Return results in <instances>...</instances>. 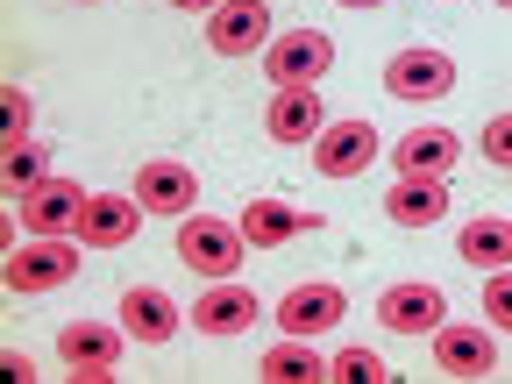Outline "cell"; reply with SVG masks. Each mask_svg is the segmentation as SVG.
Returning <instances> with one entry per match:
<instances>
[{
    "label": "cell",
    "mask_w": 512,
    "mask_h": 384,
    "mask_svg": "<svg viewBox=\"0 0 512 384\" xmlns=\"http://www.w3.org/2000/svg\"><path fill=\"white\" fill-rule=\"evenodd\" d=\"M242 228L214 221V214H178V264L192 278H235L242 271Z\"/></svg>",
    "instance_id": "cell-1"
},
{
    "label": "cell",
    "mask_w": 512,
    "mask_h": 384,
    "mask_svg": "<svg viewBox=\"0 0 512 384\" xmlns=\"http://www.w3.org/2000/svg\"><path fill=\"white\" fill-rule=\"evenodd\" d=\"M264 72H271V86H320L335 72V43L320 29H285L264 43Z\"/></svg>",
    "instance_id": "cell-2"
},
{
    "label": "cell",
    "mask_w": 512,
    "mask_h": 384,
    "mask_svg": "<svg viewBox=\"0 0 512 384\" xmlns=\"http://www.w3.org/2000/svg\"><path fill=\"white\" fill-rule=\"evenodd\" d=\"M0 278H8V292H50V285H72L79 278V249L64 235H36L22 242L8 264H0Z\"/></svg>",
    "instance_id": "cell-3"
},
{
    "label": "cell",
    "mask_w": 512,
    "mask_h": 384,
    "mask_svg": "<svg viewBox=\"0 0 512 384\" xmlns=\"http://www.w3.org/2000/svg\"><path fill=\"white\" fill-rule=\"evenodd\" d=\"M86 200H93V192H86L79 178L50 171L36 192H22V228H29V235H79V221H86Z\"/></svg>",
    "instance_id": "cell-4"
},
{
    "label": "cell",
    "mask_w": 512,
    "mask_h": 384,
    "mask_svg": "<svg viewBox=\"0 0 512 384\" xmlns=\"http://www.w3.org/2000/svg\"><path fill=\"white\" fill-rule=\"evenodd\" d=\"M342 313H349V292L328 285V278H313V285H292V292L278 299V328L313 342V335H335V328H342Z\"/></svg>",
    "instance_id": "cell-5"
},
{
    "label": "cell",
    "mask_w": 512,
    "mask_h": 384,
    "mask_svg": "<svg viewBox=\"0 0 512 384\" xmlns=\"http://www.w3.org/2000/svg\"><path fill=\"white\" fill-rule=\"evenodd\" d=\"M377 320H384L392 335H434L441 320H448V292H441V285H427V278L384 285V299H377Z\"/></svg>",
    "instance_id": "cell-6"
},
{
    "label": "cell",
    "mask_w": 512,
    "mask_h": 384,
    "mask_svg": "<svg viewBox=\"0 0 512 384\" xmlns=\"http://www.w3.org/2000/svg\"><path fill=\"white\" fill-rule=\"evenodd\" d=\"M370 157H377V128L370 121H328L313 136V171L320 178H356V171H370Z\"/></svg>",
    "instance_id": "cell-7"
},
{
    "label": "cell",
    "mask_w": 512,
    "mask_h": 384,
    "mask_svg": "<svg viewBox=\"0 0 512 384\" xmlns=\"http://www.w3.org/2000/svg\"><path fill=\"white\" fill-rule=\"evenodd\" d=\"M384 93H399V100L456 93V57H448V50H399L392 64H384Z\"/></svg>",
    "instance_id": "cell-8"
},
{
    "label": "cell",
    "mask_w": 512,
    "mask_h": 384,
    "mask_svg": "<svg viewBox=\"0 0 512 384\" xmlns=\"http://www.w3.org/2000/svg\"><path fill=\"white\" fill-rule=\"evenodd\" d=\"M434 363H441V377H491L498 370V342H491V328L441 320L434 328Z\"/></svg>",
    "instance_id": "cell-9"
},
{
    "label": "cell",
    "mask_w": 512,
    "mask_h": 384,
    "mask_svg": "<svg viewBox=\"0 0 512 384\" xmlns=\"http://www.w3.org/2000/svg\"><path fill=\"white\" fill-rule=\"evenodd\" d=\"M128 335V328H121ZM121 335L107 328V320H72V328L57 335V363L72 370V377H114L121 363Z\"/></svg>",
    "instance_id": "cell-10"
},
{
    "label": "cell",
    "mask_w": 512,
    "mask_h": 384,
    "mask_svg": "<svg viewBox=\"0 0 512 384\" xmlns=\"http://www.w3.org/2000/svg\"><path fill=\"white\" fill-rule=\"evenodd\" d=\"M143 200L136 192H93L86 200V221H79V242L86 249H121V242H136V228H143Z\"/></svg>",
    "instance_id": "cell-11"
},
{
    "label": "cell",
    "mask_w": 512,
    "mask_h": 384,
    "mask_svg": "<svg viewBox=\"0 0 512 384\" xmlns=\"http://www.w3.org/2000/svg\"><path fill=\"white\" fill-rule=\"evenodd\" d=\"M207 43H214L221 57L264 50V43H271V8H264V0H221V8L207 15Z\"/></svg>",
    "instance_id": "cell-12"
},
{
    "label": "cell",
    "mask_w": 512,
    "mask_h": 384,
    "mask_svg": "<svg viewBox=\"0 0 512 384\" xmlns=\"http://www.w3.org/2000/svg\"><path fill=\"white\" fill-rule=\"evenodd\" d=\"M136 200L150 214H192V207H200V171H185L178 157H150L136 171Z\"/></svg>",
    "instance_id": "cell-13"
},
{
    "label": "cell",
    "mask_w": 512,
    "mask_h": 384,
    "mask_svg": "<svg viewBox=\"0 0 512 384\" xmlns=\"http://www.w3.org/2000/svg\"><path fill=\"white\" fill-rule=\"evenodd\" d=\"M384 214H392L399 228H441V221H448V178L406 171L392 192H384Z\"/></svg>",
    "instance_id": "cell-14"
},
{
    "label": "cell",
    "mask_w": 512,
    "mask_h": 384,
    "mask_svg": "<svg viewBox=\"0 0 512 384\" xmlns=\"http://www.w3.org/2000/svg\"><path fill=\"white\" fill-rule=\"evenodd\" d=\"M249 320H256V292H249V285H235V278H214V285L200 292V306H192V328L214 335V342L242 335Z\"/></svg>",
    "instance_id": "cell-15"
},
{
    "label": "cell",
    "mask_w": 512,
    "mask_h": 384,
    "mask_svg": "<svg viewBox=\"0 0 512 384\" xmlns=\"http://www.w3.org/2000/svg\"><path fill=\"white\" fill-rule=\"evenodd\" d=\"M320 128H328L320 93H313V86H278V100H271V114H264V136L292 150V143H313Z\"/></svg>",
    "instance_id": "cell-16"
},
{
    "label": "cell",
    "mask_w": 512,
    "mask_h": 384,
    "mask_svg": "<svg viewBox=\"0 0 512 384\" xmlns=\"http://www.w3.org/2000/svg\"><path fill=\"white\" fill-rule=\"evenodd\" d=\"M235 228H242V242H249V249H285L292 235L320 228V214H306V207H285V200H249V207L235 214Z\"/></svg>",
    "instance_id": "cell-17"
},
{
    "label": "cell",
    "mask_w": 512,
    "mask_h": 384,
    "mask_svg": "<svg viewBox=\"0 0 512 384\" xmlns=\"http://www.w3.org/2000/svg\"><path fill=\"white\" fill-rule=\"evenodd\" d=\"M121 328H128V342H178V306L157 292V285H128L121 292Z\"/></svg>",
    "instance_id": "cell-18"
},
{
    "label": "cell",
    "mask_w": 512,
    "mask_h": 384,
    "mask_svg": "<svg viewBox=\"0 0 512 384\" xmlns=\"http://www.w3.org/2000/svg\"><path fill=\"white\" fill-rule=\"evenodd\" d=\"M456 164H463V143H456V128H413V136H399V178H406V171L448 178Z\"/></svg>",
    "instance_id": "cell-19"
},
{
    "label": "cell",
    "mask_w": 512,
    "mask_h": 384,
    "mask_svg": "<svg viewBox=\"0 0 512 384\" xmlns=\"http://www.w3.org/2000/svg\"><path fill=\"white\" fill-rule=\"evenodd\" d=\"M456 256H463V264H477V271H505V264H512V221H498V214L470 221V228L456 235Z\"/></svg>",
    "instance_id": "cell-20"
},
{
    "label": "cell",
    "mask_w": 512,
    "mask_h": 384,
    "mask_svg": "<svg viewBox=\"0 0 512 384\" xmlns=\"http://www.w3.org/2000/svg\"><path fill=\"white\" fill-rule=\"evenodd\" d=\"M264 377L271 384H313V377H328V363L306 349V335H285L278 349H264Z\"/></svg>",
    "instance_id": "cell-21"
},
{
    "label": "cell",
    "mask_w": 512,
    "mask_h": 384,
    "mask_svg": "<svg viewBox=\"0 0 512 384\" xmlns=\"http://www.w3.org/2000/svg\"><path fill=\"white\" fill-rule=\"evenodd\" d=\"M43 178H50V150L43 143H15L8 164H0V185H8V192H36Z\"/></svg>",
    "instance_id": "cell-22"
},
{
    "label": "cell",
    "mask_w": 512,
    "mask_h": 384,
    "mask_svg": "<svg viewBox=\"0 0 512 384\" xmlns=\"http://www.w3.org/2000/svg\"><path fill=\"white\" fill-rule=\"evenodd\" d=\"M328 377H349V384H384L392 370H384V356H370V349H342V356L328 363Z\"/></svg>",
    "instance_id": "cell-23"
},
{
    "label": "cell",
    "mask_w": 512,
    "mask_h": 384,
    "mask_svg": "<svg viewBox=\"0 0 512 384\" xmlns=\"http://www.w3.org/2000/svg\"><path fill=\"white\" fill-rule=\"evenodd\" d=\"M484 320H491L498 335H512V264L491 271V285H484Z\"/></svg>",
    "instance_id": "cell-24"
},
{
    "label": "cell",
    "mask_w": 512,
    "mask_h": 384,
    "mask_svg": "<svg viewBox=\"0 0 512 384\" xmlns=\"http://www.w3.org/2000/svg\"><path fill=\"white\" fill-rule=\"evenodd\" d=\"M0 136H8V150L29 143V93H22V86L0 93Z\"/></svg>",
    "instance_id": "cell-25"
},
{
    "label": "cell",
    "mask_w": 512,
    "mask_h": 384,
    "mask_svg": "<svg viewBox=\"0 0 512 384\" xmlns=\"http://www.w3.org/2000/svg\"><path fill=\"white\" fill-rule=\"evenodd\" d=\"M484 157H491L498 171H512V114H491V121H484Z\"/></svg>",
    "instance_id": "cell-26"
},
{
    "label": "cell",
    "mask_w": 512,
    "mask_h": 384,
    "mask_svg": "<svg viewBox=\"0 0 512 384\" xmlns=\"http://www.w3.org/2000/svg\"><path fill=\"white\" fill-rule=\"evenodd\" d=\"M171 8H192V15H214L221 0H171Z\"/></svg>",
    "instance_id": "cell-27"
},
{
    "label": "cell",
    "mask_w": 512,
    "mask_h": 384,
    "mask_svg": "<svg viewBox=\"0 0 512 384\" xmlns=\"http://www.w3.org/2000/svg\"><path fill=\"white\" fill-rule=\"evenodd\" d=\"M335 8H384V0H335Z\"/></svg>",
    "instance_id": "cell-28"
},
{
    "label": "cell",
    "mask_w": 512,
    "mask_h": 384,
    "mask_svg": "<svg viewBox=\"0 0 512 384\" xmlns=\"http://www.w3.org/2000/svg\"><path fill=\"white\" fill-rule=\"evenodd\" d=\"M498 8H512V0H498Z\"/></svg>",
    "instance_id": "cell-29"
},
{
    "label": "cell",
    "mask_w": 512,
    "mask_h": 384,
    "mask_svg": "<svg viewBox=\"0 0 512 384\" xmlns=\"http://www.w3.org/2000/svg\"><path fill=\"white\" fill-rule=\"evenodd\" d=\"M86 8H93V0H86Z\"/></svg>",
    "instance_id": "cell-30"
}]
</instances>
